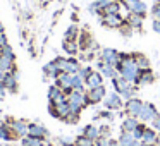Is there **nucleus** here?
<instances>
[{
    "mask_svg": "<svg viewBox=\"0 0 160 146\" xmlns=\"http://www.w3.org/2000/svg\"><path fill=\"white\" fill-rule=\"evenodd\" d=\"M121 2H122V0H121Z\"/></svg>",
    "mask_w": 160,
    "mask_h": 146,
    "instance_id": "51",
    "label": "nucleus"
},
{
    "mask_svg": "<svg viewBox=\"0 0 160 146\" xmlns=\"http://www.w3.org/2000/svg\"><path fill=\"white\" fill-rule=\"evenodd\" d=\"M114 88H115V93H119V95H122V93H126V91L129 90V88L132 86L131 83H129V81H126L124 77L121 76V74H119L117 77H114Z\"/></svg>",
    "mask_w": 160,
    "mask_h": 146,
    "instance_id": "16",
    "label": "nucleus"
},
{
    "mask_svg": "<svg viewBox=\"0 0 160 146\" xmlns=\"http://www.w3.org/2000/svg\"><path fill=\"white\" fill-rule=\"evenodd\" d=\"M157 117H158V112H157L155 105L143 103V108H141V112H139V115H138L139 120L141 122H153Z\"/></svg>",
    "mask_w": 160,
    "mask_h": 146,
    "instance_id": "3",
    "label": "nucleus"
},
{
    "mask_svg": "<svg viewBox=\"0 0 160 146\" xmlns=\"http://www.w3.org/2000/svg\"><path fill=\"white\" fill-rule=\"evenodd\" d=\"M5 74H7V72H5V71H2V69H0V83H2V81H4Z\"/></svg>",
    "mask_w": 160,
    "mask_h": 146,
    "instance_id": "47",
    "label": "nucleus"
},
{
    "mask_svg": "<svg viewBox=\"0 0 160 146\" xmlns=\"http://www.w3.org/2000/svg\"><path fill=\"white\" fill-rule=\"evenodd\" d=\"M145 124H139L138 127L134 129V131H132V136H134L136 139H138V141H141V138H143V132H145Z\"/></svg>",
    "mask_w": 160,
    "mask_h": 146,
    "instance_id": "35",
    "label": "nucleus"
},
{
    "mask_svg": "<svg viewBox=\"0 0 160 146\" xmlns=\"http://www.w3.org/2000/svg\"><path fill=\"white\" fill-rule=\"evenodd\" d=\"M79 28H78V24H71L69 28H67L66 35H64V40H67V41H78V38H79Z\"/></svg>",
    "mask_w": 160,
    "mask_h": 146,
    "instance_id": "24",
    "label": "nucleus"
},
{
    "mask_svg": "<svg viewBox=\"0 0 160 146\" xmlns=\"http://www.w3.org/2000/svg\"><path fill=\"white\" fill-rule=\"evenodd\" d=\"M108 143H110V138H105V136L95 139V146H108Z\"/></svg>",
    "mask_w": 160,
    "mask_h": 146,
    "instance_id": "39",
    "label": "nucleus"
},
{
    "mask_svg": "<svg viewBox=\"0 0 160 146\" xmlns=\"http://www.w3.org/2000/svg\"><path fill=\"white\" fill-rule=\"evenodd\" d=\"M5 45H9V41H7V36H5V33H2V35H0V46L4 48Z\"/></svg>",
    "mask_w": 160,
    "mask_h": 146,
    "instance_id": "44",
    "label": "nucleus"
},
{
    "mask_svg": "<svg viewBox=\"0 0 160 146\" xmlns=\"http://www.w3.org/2000/svg\"><path fill=\"white\" fill-rule=\"evenodd\" d=\"M91 72H93V69H91V67H81V71L78 72V76L83 77V79L86 81L88 77H90V74H91Z\"/></svg>",
    "mask_w": 160,
    "mask_h": 146,
    "instance_id": "36",
    "label": "nucleus"
},
{
    "mask_svg": "<svg viewBox=\"0 0 160 146\" xmlns=\"http://www.w3.org/2000/svg\"><path fill=\"white\" fill-rule=\"evenodd\" d=\"M124 19L121 14H103L102 16V24L107 26V28H121L124 24Z\"/></svg>",
    "mask_w": 160,
    "mask_h": 146,
    "instance_id": "7",
    "label": "nucleus"
},
{
    "mask_svg": "<svg viewBox=\"0 0 160 146\" xmlns=\"http://www.w3.org/2000/svg\"><path fill=\"white\" fill-rule=\"evenodd\" d=\"M43 72H45V77L50 76V77H53V79H57V77H59V74H62V72H60V69L57 67V64L53 62V60L43 66Z\"/></svg>",
    "mask_w": 160,
    "mask_h": 146,
    "instance_id": "20",
    "label": "nucleus"
},
{
    "mask_svg": "<svg viewBox=\"0 0 160 146\" xmlns=\"http://www.w3.org/2000/svg\"><path fill=\"white\" fill-rule=\"evenodd\" d=\"M132 57H134V60H136V66L139 67V71L150 69V60L146 59V55H143V53H132Z\"/></svg>",
    "mask_w": 160,
    "mask_h": 146,
    "instance_id": "28",
    "label": "nucleus"
},
{
    "mask_svg": "<svg viewBox=\"0 0 160 146\" xmlns=\"http://www.w3.org/2000/svg\"><path fill=\"white\" fill-rule=\"evenodd\" d=\"M115 69H117L119 74H121L126 81H129L131 84H136V81H138V77H139V72H141L139 67L136 66V60H134V57H132V53H121V62H119V66L115 67Z\"/></svg>",
    "mask_w": 160,
    "mask_h": 146,
    "instance_id": "1",
    "label": "nucleus"
},
{
    "mask_svg": "<svg viewBox=\"0 0 160 146\" xmlns=\"http://www.w3.org/2000/svg\"><path fill=\"white\" fill-rule=\"evenodd\" d=\"M126 22H128L132 29H141L143 17H141V16H138V14H131V12H129V17H128V21H126Z\"/></svg>",
    "mask_w": 160,
    "mask_h": 146,
    "instance_id": "29",
    "label": "nucleus"
},
{
    "mask_svg": "<svg viewBox=\"0 0 160 146\" xmlns=\"http://www.w3.org/2000/svg\"><path fill=\"white\" fill-rule=\"evenodd\" d=\"M108 146H121V143H119V141H115V139H110Z\"/></svg>",
    "mask_w": 160,
    "mask_h": 146,
    "instance_id": "46",
    "label": "nucleus"
},
{
    "mask_svg": "<svg viewBox=\"0 0 160 146\" xmlns=\"http://www.w3.org/2000/svg\"><path fill=\"white\" fill-rule=\"evenodd\" d=\"M74 146H95V141L81 134V136H78V139H76V143H74Z\"/></svg>",
    "mask_w": 160,
    "mask_h": 146,
    "instance_id": "34",
    "label": "nucleus"
},
{
    "mask_svg": "<svg viewBox=\"0 0 160 146\" xmlns=\"http://www.w3.org/2000/svg\"><path fill=\"white\" fill-rule=\"evenodd\" d=\"M158 2H160V0H158Z\"/></svg>",
    "mask_w": 160,
    "mask_h": 146,
    "instance_id": "50",
    "label": "nucleus"
},
{
    "mask_svg": "<svg viewBox=\"0 0 160 146\" xmlns=\"http://www.w3.org/2000/svg\"><path fill=\"white\" fill-rule=\"evenodd\" d=\"M122 4L131 14H138L141 17H145L146 12H148V7L143 0H122Z\"/></svg>",
    "mask_w": 160,
    "mask_h": 146,
    "instance_id": "2",
    "label": "nucleus"
},
{
    "mask_svg": "<svg viewBox=\"0 0 160 146\" xmlns=\"http://www.w3.org/2000/svg\"><path fill=\"white\" fill-rule=\"evenodd\" d=\"M28 136L38 138V139H45L47 136H48V131H47L42 124H29L28 125Z\"/></svg>",
    "mask_w": 160,
    "mask_h": 146,
    "instance_id": "14",
    "label": "nucleus"
},
{
    "mask_svg": "<svg viewBox=\"0 0 160 146\" xmlns=\"http://www.w3.org/2000/svg\"><path fill=\"white\" fill-rule=\"evenodd\" d=\"M103 14H121V4H119V0H114L103 11Z\"/></svg>",
    "mask_w": 160,
    "mask_h": 146,
    "instance_id": "33",
    "label": "nucleus"
},
{
    "mask_svg": "<svg viewBox=\"0 0 160 146\" xmlns=\"http://www.w3.org/2000/svg\"><path fill=\"white\" fill-rule=\"evenodd\" d=\"M84 84L88 86V90H93V88H98L103 84V76H102V72H91L90 77H88L86 81H84Z\"/></svg>",
    "mask_w": 160,
    "mask_h": 146,
    "instance_id": "15",
    "label": "nucleus"
},
{
    "mask_svg": "<svg viewBox=\"0 0 160 146\" xmlns=\"http://www.w3.org/2000/svg\"><path fill=\"white\" fill-rule=\"evenodd\" d=\"M18 81H19V72H18V69H12L11 72L5 74L4 81H2V84L7 88V91H11V93H16V91H18Z\"/></svg>",
    "mask_w": 160,
    "mask_h": 146,
    "instance_id": "5",
    "label": "nucleus"
},
{
    "mask_svg": "<svg viewBox=\"0 0 160 146\" xmlns=\"http://www.w3.org/2000/svg\"><path fill=\"white\" fill-rule=\"evenodd\" d=\"M21 146H43V139H38V138H21Z\"/></svg>",
    "mask_w": 160,
    "mask_h": 146,
    "instance_id": "31",
    "label": "nucleus"
},
{
    "mask_svg": "<svg viewBox=\"0 0 160 146\" xmlns=\"http://www.w3.org/2000/svg\"><path fill=\"white\" fill-rule=\"evenodd\" d=\"M152 28H153V31H155V33H158V35H160V19H153Z\"/></svg>",
    "mask_w": 160,
    "mask_h": 146,
    "instance_id": "42",
    "label": "nucleus"
},
{
    "mask_svg": "<svg viewBox=\"0 0 160 146\" xmlns=\"http://www.w3.org/2000/svg\"><path fill=\"white\" fill-rule=\"evenodd\" d=\"M9 125H11V129L16 132V136L18 138H24V136H28V125L26 122L22 120H18V119H7Z\"/></svg>",
    "mask_w": 160,
    "mask_h": 146,
    "instance_id": "8",
    "label": "nucleus"
},
{
    "mask_svg": "<svg viewBox=\"0 0 160 146\" xmlns=\"http://www.w3.org/2000/svg\"><path fill=\"white\" fill-rule=\"evenodd\" d=\"M72 90L74 91H84V79L79 77L78 74L72 76Z\"/></svg>",
    "mask_w": 160,
    "mask_h": 146,
    "instance_id": "32",
    "label": "nucleus"
},
{
    "mask_svg": "<svg viewBox=\"0 0 160 146\" xmlns=\"http://www.w3.org/2000/svg\"><path fill=\"white\" fill-rule=\"evenodd\" d=\"M0 146H11V144H0Z\"/></svg>",
    "mask_w": 160,
    "mask_h": 146,
    "instance_id": "49",
    "label": "nucleus"
},
{
    "mask_svg": "<svg viewBox=\"0 0 160 146\" xmlns=\"http://www.w3.org/2000/svg\"><path fill=\"white\" fill-rule=\"evenodd\" d=\"M12 138H18V136H16V132L11 129V125H5V124L0 125V139H4V141H11Z\"/></svg>",
    "mask_w": 160,
    "mask_h": 146,
    "instance_id": "26",
    "label": "nucleus"
},
{
    "mask_svg": "<svg viewBox=\"0 0 160 146\" xmlns=\"http://www.w3.org/2000/svg\"><path fill=\"white\" fill-rule=\"evenodd\" d=\"M153 81H155L153 72L150 69H145V71L139 72V77H138V81H136V86H146V84H152Z\"/></svg>",
    "mask_w": 160,
    "mask_h": 146,
    "instance_id": "18",
    "label": "nucleus"
},
{
    "mask_svg": "<svg viewBox=\"0 0 160 146\" xmlns=\"http://www.w3.org/2000/svg\"><path fill=\"white\" fill-rule=\"evenodd\" d=\"M152 124H153V129H155L157 132H160V115H158V117H157L155 120L152 122Z\"/></svg>",
    "mask_w": 160,
    "mask_h": 146,
    "instance_id": "45",
    "label": "nucleus"
},
{
    "mask_svg": "<svg viewBox=\"0 0 160 146\" xmlns=\"http://www.w3.org/2000/svg\"><path fill=\"white\" fill-rule=\"evenodd\" d=\"M64 52L67 53V55H76L78 52H79V45H78V41H67V40H64V45H62Z\"/></svg>",
    "mask_w": 160,
    "mask_h": 146,
    "instance_id": "27",
    "label": "nucleus"
},
{
    "mask_svg": "<svg viewBox=\"0 0 160 146\" xmlns=\"http://www.w3.org/2000/svg\"><path fill=\"white\" fill-rule=\"evenodd\" d=\"M0 69L5 71V72H11L12 69H16L14 59H11V57L4 55V53H0Z\"/></svg>",
    "mask_w": 160,
    "mask_h": 146,
    "instance_id": "23",
    "label": "nucleus"
},
{
    "mask_svg": "<svg viewBox=\"0 0 160 146\" xmlns=\"http://www.w3.org/2000/svg\"><path fill=\"white\" fill-rule=\"evenodd\" d=\"M95 2H97V5H98V7H100V11L103 12L105 9H107L108 5H110L112 2H114V0H95Z\"/></svg>",
    "mask_w": 160,
    "mask_h": 146,
    "instance_id": "40",
    "label": "nucleus"
},
{
    "mask_svg": "<svg viewBox=\"0 0 160 146\" xmlns=\"http://www.w3.org/2000/svg\"><path fill=\"white\" fill-rule=\"evenodd\" d=\"M102 60L112 67H117L119 62H121V52H117L114 48H103L102 50Z\"/></svg>",
    "mask_w": 160,
    "mask_h": 146,
    "instance_id": "4",
    "label": "nucleus"
},
{
    "mask_svg": "<svg viewBox=\"0 0 160 146\" xmlns=\"http://www.w3.org/2000/svg\"><path fill=\"white\" fill-rule=\"evenodd\" d=\"M100 72H102V76H103V77H108V79H114V77L119 76V71L115 69V67L108 66V64H105V66L102 67Z\"/></svg>",
    "mask_w": 160,
    "mask_h": 146,
    "instance_id": "30",
    "label": "nucleus"
},
{
    "mask_svg": "<svg viewBox=\"0 0 160 146\" xmlns=\"http://www.w3.org/2000/svg\"><path fill=\"white\" fill-rule=\"evenodd\" d=\"M152 16H153V19H160V2H157L152 7Z\"/></svg>",
    "mask_w": 160,
    "mask_h": 146,
    "instance_id": "41",
    "label": "nucleus"
},
{
    "mask_svg": "<svg viewBox=\"0 0 160 146\" xmlns=\"http://www.w3.org/2000/svg\"><path fill=\"white\" fill-rule=\"evenodd\" d=\"M138 125H139L138 117H129V115H128V117L122 120V127H121V129H122L124 132H132L136 127H138Z\"/></svg>",
    "mask_w": 160,
    "mask_h": 146,
    "instance_id": "21",
    "label": "nucleus"
},
{
    "mask_svg": "<svg viewBox=\"0 0 160 146\" xmlns=\"http://www.w3.org/2000/svg\"><path fill=\"white\" fill-rule=\"evenodd\" d=\"M59 141H60V146H72L74 143H76V139L66 136V138H59Z\"/></svg>",
    "mask_w": 160,
    "mask_h": 146,
    "instance_id": "38",
    "label": "nucleus"
},
{
    "mask_svg": "<svg viewBox=\"0 0 160 146\" xmlns=\"http://www.w3.org/2000/svg\"><path fill=\"white\" fill-rule=\"evenodd\" d=\"M105 96H107V90H105L103 84H102V86H98V88H93V90H88V98H90V105L100 103L102 100H105Z\"/></svg>",
    "mask_w": 160,
    "mask_h": 146,
    "instance_id": "9",
    "label": "nucleus"
},
{
    "mask_svg": "<svg viewBox=\"0 0 160 146\" xmlns=\"http://www.w3.org/2000/svg\"><path fill=\"white\" fill-rule=\"evenodd\" d=\"M78 45H79V50H90L91 46L93 48H97V45L93 43V38H91V35L88 31H81L79 33V38H78Z\"/></svg>",
    "mask_w": 160,
    "mask_h": 146,
    "instance_id": "13",
    "label": "nucleus"
},
{
    "mask_svg": "<svg viewBox=\"0 0 160 146\" xmlns=\"http://www.w3.org/2000/svg\"><path fill=\"white\" fill-rule=\"evenodd\" d=\"M119 143H121V146H134L136 143H138V139L132 136V132H121V136H119Z\"/></svg>",
    "mask_w": 160,
    "mask_h": 146,
    "instance_id": "22",
    "label": "nucleus"
},
{
    "mask_svg": "<svg viewBox=\"0 0 160 146\" xmlns=\"http://www.w3.org/2000/svg\"><path fill=\"white\" fill-rule=\"evenodd\" d=\"M5 96H7V88L0 83V100H5Z\"/></svg>",
    "mask_w": 160,
    "mask_h": 146,
    "instance_id": "43",
    "label": "nucleus"
},
{
    "mask_svg": "<svg viewBox=\"0 0 160 146\" xmlns=\"http://www.w3.org/2000/svg\"><path fill=\"white\" fill-rule=\"evenodd\" d=\"M141 108H143V101L138 100V98H131V100L126 101V114L129 117H138Z\"/></svg>",
    "mask_w": 160,
    "mask_h": 146,
    "instance_id": "10",
    "label": "nucleus"
},
{
    "mask_svg": "<svg viewBox=\"0 0 160 146\" xmlns=\"http://www.w3.org/2000/svg\"><path fill=\"white\" fill-rule=\"evenodd\" d=\"M0 53H4V55H7V57H11V59L16 60V55H14V52H12V46L11 45H5L4 48H0Z\"/></svg>",
    "mask_w": 160,
    "mask_h": 146,
    "instance_id": "37",
    "label": "nucleus"
},
{
    "mask_svg": "<svg viewBox=\"0 0 160 146\" xmlns=\"http://www.w3.org/2000/svg\"><path fill=\"white\" fill-rule=\"evenodd\" d=\"M52 105H53V103H52ZM55 110H57V115H59L57 119H60V120H66V119L69 117V114H71L69 101H62V103H57V105H55Z\"/></svg>",
    "mask_w": 160,
    "mask_h": 146,
    "instance_id": "19",
    "label": "nucleus"
},
{
    "mask_svg": "<svg viewBox=\"0 0 160 146\" xmlns=\"http://www.w3.org/2000/svg\"><path fill=\"white\" fill-rule=\"evenodd\" d=\"M83 136H86V138H90L95 141V139L100 138V127H97V125H93V124L86 125V127L83 129Z\"/></svg>",
    "mask_w": 160,
    "mask_h": 146,
    "instance_id": "25",
    "label": "nucleus"
},
{
    "mask_svg": "<svg viewBox=\"0 0 160 146\" xmlns=\"http://www.w3.org/2000/svg\"><path fill=\"white\" fill-rule=\"evenodd\" d=\"M105 108L108 110H119L122 107V96L119 93H110L105 96Z\"/></svg>",
    "mask_w": 160,
    "mask_h": 146,
    "instance_id": "11",
    "label": "nucleus"
},
{
    "mask_svg": "<svg viewBox=\"0 0 160 146\" xmlns=\"http://www.w3.org/2000/svg\"><path fill=\"white\" fill-rule=\"evenodd\" d=\"M157 141H158V132L152 127H146L145 132H143L141 143L145 146H157Z\"/></svg>",
    "mask_w": 160,
    "mask_h": 146,
    "instance_id": "12",
    "label": "nucleus"
},
{
    "mask_svg": "<svg viewBox=\"0 0 160 146\" xmlns=\"http://www.w3.org/2000/svg\"><path fill=\"white\" fill-rule=\"evenodd\" d=\"M55 84L67 95V96H69V93L72 91V76H71V74H67V72L59 74V77L55 79Z\"/></svg>",
    "mask_w": 160,
    "mask_h": 146,
    "instance_id": "6",
    "label": "nucleus"
},
{
    "mask_svg": "<svg viewBox=\"0 0 160 146\" xmlns=\"http://www.w3.org/2000/svg\"><path fill=\"white\" fill-rule=\"evenodd\" d=\"M2 33H4V24L0 22V35H2Z\"/></svg>",
    "mask_w": 160,
    "mask_h": 146,
    "instance_id": "48",
    "label": "nucleus"
},
{
    "mask_svg": "<svg viewBox=\"0 0 160 146\" xmlns=\"http://www.w3.org/2000/svg\"><path fill=\"white\" fill-rule=\"evenodd\" d=\"M81 71V64L78 59H66V66H64V72L71 74V76H74V74H78Z\"/></svg>",
    "mask_w": 160,
    "mask_h": 146,
    "instance_id": "17",
    "label": "nucleus"
}]
</instances>
